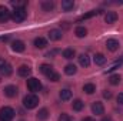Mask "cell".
<instances>
[{"label":"cell","instance_id":"836d02e7","mask_svg":"<svg viewBox=\"0 0 123 121\" xmlns=\"http://www.w3.org/2000/svg\"><path fill=\"white\" fill-rule=\"evenodd\" d=\"M82 121H94V120H93L92 117H85V118H83Z\"/></svg>","mask_w":123,"mask_h":121},{"label":"cell","instance_id":"d6986e66","mask_svg":"<svg viewBox=\"0 0 123 121\" xmlns=\"http://www.w3.org/2000/svg\"><path fill=\"white\" fill-rule=\"evenodd\" d=\"M93 60H94V64H97V66H103V64L106 63V57H105L102 53H97V54H94Z\"/></svg>","mask_w":123,"mask_h":121},{"label":"cell","instance_id":"5bb4252c","mask_svg":"<svg viewBox=\"0 0 123 121\" xmlns=\"http://www.w3.org/2000/svg\"><path fill=\"white\" fill-rule=\"evenodd\" d=\"M73 7H74V1L73 0H63L62 1V9L64 11H70V10H73Z\"/></svg>","mask_w":123,"mask_h":121},{"label":"cell","instance_id":"8992f818","mask_svg":"<svg viewBox=\"0 0 123 121\" xmlns=\"http://www.w3.org/2000/svg\"><path fill=\"white\" fill-rule=\"evenodd\" d=\"M106 47H107L109 51H116V50L120 47V43H119V40H116V38H109V40L106 41Z\"/></svg>","mask_w":123,"mask_h":121},{"label":"cell","instance_id":"cb8c5ba5","mask_svg":"<svg viewBox=\"0 0 123 121\" xmlns=\"http://www.w3.org/2000/svg\"><path fill=\"white\" fill-rule=\"evenodd\" d=\"M83 91H85L86 94H93V93L96 91V86H94L93 83H87V84L83 86Z\"/></svg>","mask_w":123,"mask_h":121},{"label":"cell","instance_id":"f546056e","mask_svg":"<svg viewBox=\"0 0 123 121\" xmlns=\"http://www.w3.org/2000/svg\"><path fill=\"white\" fill-rule=\"evenodd\" d=\"M59 121H72V118H70L69 114L63 113V114H60V117H59Z\"/></svg>","mask_w":123,"mask_h":121},{"label":"cell","instance_id":"9c48e42d","mask_svg":"<svg viewBox=\"0 0 123 121\" xmlns=\"http://www.w3.org/2000/svg\"><path fill=\"white\" fill-rule=\"evenodd\" d=\"M3 91H4V95L9 98H13L17 95V87L16 86H7V87H4Z\"/></svg>","mask_w":123,"mask_h":121},{"label":"cell","instance_id":"9a60e30c","mask_svg":"<svg viewBox=\"0 0 123 121\" xmlns=\"http://www.w3.org/2000/svg\"><path fill=\"white\" fill-rule=\"evenodd\" d=\"M79 64H80L82 67H89V66H90V59H89V56H87V54H80V56H79Z\"/></svg>","mask_w":123,"mask_h":121},{"label":"cell","instance_id":"7a4b0ae2","mask_svg":"<svg viewBox=\"0 0 123 121\" xmlns=\"http://www.w3.org/2000/svg\"><path fill=\"white\" fill-rule=\"evenodd\" d=\"M26 16H27V11H26L25 7H16V9L12 11V19H13L16 23H22V22H25Z\"/></svg>","mask_w":123,"mask_h":121},{"label":"cell","instance_id":"7c38bea8","mask_svg":"<svg viewBox=\"0 0 123 121\" xmlns=\"http://www.w3.org/2000/svg\"><path fill=\"white\" fill-rule=\"evenodd\" d=\"M17 73H19L20 77H29L30 73H31V68L29 67V66H20L19 70H17Z\"/></svg>","mask_w":123,"mask_h":121},{"label":"cell","instance_id":"603a6c76","mask_svg":"<svg viewBox=\"0 0 123 121\" xmlns=\"http://www.w3.org/2000/svg\"><path fill=\"white\" fill-rule=\"evenodd\" d=\"M74 56H76V51H74L73 49H66V50H63V57H64V59L72 60Z\"/></svg>","mask_w":123,"mask_h":121},{"label":"cell","instance_id":"d4e9b609","mask_svg":"<svg viewBox=\"0 0 123 121\" xmlns=\"http://www.w3.org/2000/svg\"><path fill=\"white\" fill-rule=\"evenodd\" d=\"M0 71H1V74H3L4 77H9V76H12V73H13V68H12V66H10V64H7V63H6V66H4V67L0 70Z\"/></svg>","mask_w":123,"mask_h":121},{"label":"cell","instance_id":"ba28073f","mask_svg":"<svg viewBox=\"0 0 123 121\" xmlns=\"http://www.w3.org/2000/svg\"><path fill=\"white\" fill-rule=\"evenodd\" d=\"M12 49H13V51H16V53H22V51H25L26 46H25V43H23L22 40H14V41L12 43Z\"/></svg>","mask_w":123,"mask_h":121},{"label":"cell","instance_id":"4316f807","mask_svg":"<svg viewBox=\"0 0 123 121\" xmlns=\"http://www.w3.org/2000/svg\"><path fill=\"white\" fill-rule=\"evenodd\" d=\"M74 34L77 36V37H86V34H87V30L85 29V27H82V26H79V27H76V30H74Z\"/></svg>","mask_w":123,"mask_h":121},{"label":"cell","instance_id":"2e32d148","mask_svg":"<svg viewBox=\"0 0 123 121\" xmlns=\"http://www.w3.org/2000/svg\"><path fill=\"white\" fill-rule=\"evenodd\" d=\"M99 13H100V10H92V11H89V13H85L83 16H80V17H79V20H77V22H83V20L92 19L93 16H97Z\"/></svg>","mask_w":123,"mask_h":121},{"label":"cell","instance_id":"30bf717a","mask_svg":"<svg viewBox=\"0 0 123 121\" xmlns=\"http://www.w3.org/2000/svg\"><path fill=\"white\" fill-rule=\"evenodd\" d=\"M117 20V13L116 11H107L106 14H105V22L107 23V24H112V23H115Z\"/></svg>","mask_w":123,"mask_h":121},{"label":"cell","instance_id":"52a82bcc","mask_svg":"<svg viewBox=\"0 0 123 121\" xmlns=\"http://www.w3.org/2000/svg\"><path fill=\"white\" fill-rule=\"evenodd\" d=\"M92 111L96 116H102V114H105V107H103V104L100 101H94L92 105Z\"/></svg>","mask_w":123,"mask_h":121},{"label":"cell","instance_id":"e0dca14e","mask_svg":"<svg viewBox=\"0 0 123 121\" xmlns=\"http://www.w3.org/2000/svg\"><path fill=\"white\" fill-rule=\"evenodd\" d=\"M49 118V111H47V108H40L39 110V113H37V120L39 121H44Z\"/></svg>","mask_w":123,"mask_h":121},{"label":"cell","instance_id":"484cf974","mask_svg":"<svg viewBox=\"0 0 123 121\" xmlns=\"http://www.w3.org/2000/svg\"><path fill=\"white\" fill-rule=\"evenodd\" d=\"M120 80H122V77H120L119 74H113V76L109 77V83H110L112 86H117V84L120 83Z\"/></svg>","mask_w":123,"mask_h":121},{"label":"cell","instance_id":"7402d4cb","mask_svg":"<svg viewBox=\"0 0 123 121\" xmlns=\"http://www.w3.org/2000/svg\"><path fill=\"white\" fill-rule=\"evenodd\" d=\"M60 98L63 100V101H67V100H70L72 98V91L69 90V88H64V90L60 91Z\"/></svg>","mask_w":123,"mask_h":121},{"label":"cell","instance_id":"e575fe53","mask_svg":"<svg viewBox=\"0 0 123 121\" xmlns=\"http://www.w3.org/2000/svg\"><path fill=\"white\" fill-rule=\"evenodd\" d=\"M102 121H112L110 117H105V118H102Z\"/></svg>","mask_w":123,"mask_h":121},{"label":"cell","instance_id":"ffe728a7","mask_svg":"<svg viewBox=\"0 0 123 121\" xmlns=\"http://www.w3.org/2000/svg\"><path fill=\"white\" fill-rule=\"evenodd\" d=\"M42 9L44 11H50V10L55 9V3L50 1V0H44V1H42Z\"/></svg>","mask_w":123,"mask_h":121},{"label":"cell","instance_id":"d6a6232c","mask_svg":"<svg viewBox=\"0 0 123 121\" xmlns=\"http://www.w3.org/2000/svg\"><path fill=\"white\" fill-rule=\"evenodd\" d=\"M4 66H6V61L3 60V59H0V70H1V68H3Z\"/></svg>","mask_w":123,"mask_h":121},{"label":"cell","instance_id":"4fadbf2b","mask_svg":"<svg viewBox=\"0 0 123 121\" xmlns=\"http://www.w3.org/2000/svg\"><path fill=\"white\" fill-rule=\"evenodd\" d=\"M47 46V40L43 37H36L34 38V47L36 49H44Z\"/></svg>","mask_w":123,"mask_h":121},{"label":"cell","instance_id":"83f0119b","mask_svg":"<svg viewBox=\"0 0 123 121\" xmlns=\"http://www.w3.org/2000/svg\"><path fill=\"white\" fill-rule=\"evenodd\" d=\"M40 71H42L43 74H46V76H47L49 73H52V71H53V67H52L50 64H42V66H40Z\"/></svg>","mask_w":123,"mask_h":121},{"label":"cell","instance_id":"3957f363","mask_svg":"<svg viewBox=\"0 0 123 121\" xmlns=\"http://www.w3.org/2000/svg\"><path fill=\"white\" fill-rule=\"evenodd\" d=\"M14 117V110L12 107H1L0 108V121H12Z\"/></svg>","mask_w":123,"mask_h":121},{"label":"cell","instance_id":"8d00e7d4","mask_svg":"<svg viewBox=\"0 0 123 121\" xmlns=\"http://www.w3.org/2000/svg\"><path fill=\"white\" fill-rule=\"evenodd\" d=\"M0 81H1V80H0Z\"/></svg>","mask_w":123,"mask_h":121},{"label":"cell","instance_id":"6da1fadb","mask_svg":"<svg viewBox=\"0 0 123 121\" xmlns=\"http://www.w3.org/2000/svg\"><path fill=\"white\" fill-rule=\"evenodd\" d=\"M37 104H39V97H37L36 94H29V95H26V97L23 98V105H25L27 110L36 108Z\"/></svg>","mask_w":123,"mask_h":121},{"label":"cell","instance_id":"8fae6325","mask_svg":"<svg viewBox=\"0 0 123 121\" xmlns=\"http://www.w3.org/2000/svg\"><path fill=\"white\" fill-rule=\"evenodd\" d=\"M62 37H63V33L60 30H57V29H53V30L49 31V38L53 40V41H59Z\"/></svg>","mask_w":123,"mask_h":121},{"label":"cell","instance_id":"44dd1931","mask_svg":"<svg viewBox=\"0 0 123 121\" xmlns=\"http://www.w3.org/2000/svg\"><path fill=\"white\" fill-rule=\"evenodd\" d=\"M76 71H77V67H76L74 64H67V66L64 67V73H66L67 76H73V74H76Z\"/></svg>","mask_w":123,"mask_h":121},{"label":"cell","instance_id":"5b68a950","mask_svg":"<svg viewBox=\"0 0 123 121\" xmlns=\"http://www.w3.org/2000/svg\"><path fill=\"white\" fill-rule=\"evenodd\" d=\"M10 17H12V13L9 11V9L4 6H0V23H6Z\"/></svg>","mask_w":123,"mask_h":121},{"label":"cell","instance_id":"277c9868","mask_svg":"<svg viewBox=\"0 0 123 121\" xmlns=\"http://www.w3.org/2000/svg\"><path fill=\"white\" fill-rule=\"evenodd\" d=\"M27 88H29V91H31V93L40 91L42 90V83H40V80H37V78H34V77L29 78V80H27Z\"/></svg>","mask_w":123,"mask_h":121},{"label":"cell","instance_id":"4dcf8cb0","mask_svg":"<svg viewBox=\"0 0 123 121\" xmlns=\"http://www.w3.org/2000/svg\"><path fill=\"white\" fill-rule=\"evenodd\" d=\"M103 97L109 100V98H112V93H110L109 90H105V91H103Z\"/></svg>","mask_w":123,"mask_h":121},{"label":"cell","instance_id":"d590c367","mask_svg":"<svg viewBox=\"0 0 123 121\" xmlns=\"http://www.w3.org/2000/svg\"><path fill=\"white\" fill-rule=\"evenodd\" d=\"M20 121H25V120H20Z\"/></svg>","mask_w":123,"mask_h":121},{"label":"cell","instance_id":"ac0fdd59","mask_svg":"<svg viewBox=\"0 0 123 121\" xmlns=\"http://www.w3.org/2000/svg\"><path fill=\"white\" fill-rule=\"evenodd\" d=\"M83 107H85V103L82 101V100H74L73 103H72V108L74 110V111H82L83 110Z\"/></svg>","mask_w":123,"mask_h":121},{"label":"cell","instance_id":"f1b7e54d","mask_svg":"<svg viewBox=\"0 0 123 121\" xmlns=\"http://www.w3.org/2000/svg\"><path fill=\"white\" fill-rule=\"evenodd\" d=\"M47 78H49L50 81L56 83V81H59V80H60V76H59V73H56V71H52V73H49V74H47Z\"/></svg>","mask_w":123,"mask_h":121},{"label":"cell","instance_id":"1f68e13d","mask_svg":"<svg viewBox=\"0 0 123 121\" xmlns=\"http://www.w3.org/2000/svg\"><path fill=\"white\" fill-rule=\"evenodd\" d=\"M117 103L123 105V93H119V95H117Z\"/></svg>","mask_w":123,"mask_h":121}]
</instances>
